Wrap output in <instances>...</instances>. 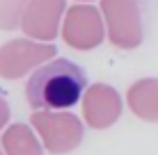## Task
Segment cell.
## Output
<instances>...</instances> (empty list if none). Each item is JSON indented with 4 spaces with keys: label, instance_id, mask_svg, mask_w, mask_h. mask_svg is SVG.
Listing matches in <instances>:
<instances>
[{
    "label": "cell",
    "instance_id": "cell-1",
    "mask_svg": "<svg viewBox=\"0 0 158 155\" xmlns=\"http://www.w3.org/2000/svg\"><path fill=\"white\" fill-rule=\"evenodd\" d=\"M87 89L85 71L71 60H53L37 68L25 84V98L32 110H64L76 105Z\"/></svg>",
    "mask_w": 158,
    "mask_h": 155
}]
</instances>
